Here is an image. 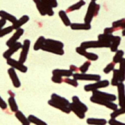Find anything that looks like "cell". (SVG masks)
Segmentation results:
<instances>
[{"instance_id": "21", "label": "cell", "mask_w": 125, "mask_h": 125, "mask_svg": "<svg viewBox=\"0 0 125 125\" xmlns=\"http://www.w3.org/2000/svg\"><path fill=\"white\" fill-rule=\"evenodd\" d=\"M0 18L1 19L5 20L6 21H8L9 22H10L12 24L15 23L16 22V21L18 20L15 16H14L13 15H12L4 10H0Z\"/></svg>"}, {"instance_id": "20", "label": "cell", "mask_w": 125, "mask_h": 125, "mask_svg": "<svg viewBox=\"0 0 125 125\" xmlns=\"http://www.w3.org/2000/svg\"><path fill=\"white\" fill-rule=\"evenodd\" d=\"M51 99L54 100L55 102H56L58 103H60V104H62L63 105H65V106H67V107H69V105L70 104V101L68 100H67L66 98H64L63 97H61V96H59V95H58L57 94H55V93L51 94Z\"/></svg>"}, {"instance_id": "46", "label": "cell", "mask_w": 125, "mask_h": 125, "mask_svg": "<svg viewBox=\"0 0 125 125\" xmlns=\"http://www.w3.org/2000/svg\"><path fill=\"white\" fill-rule=\"evenodd\" d=\"M0 108L2 110H6L7 108V103L2 99V97L0 96Z\"/></svg>"}, {"instance_id": "42", "label": "cell", "mask_w": 125, "mask_h": 125, "mask_svg": "<svg viewBox=\"0 0 125 125\" xmlns=\"http://www.w3.org/2000/svg\"><path fill=\"white\" fill-rule=\"evenodd\" d=\"M64 82L73 86V87H78V82L74 78H66L64 79Z\"/></svg>"}, {"instance_id": "22", "label": "cell", "mask_w": 125, "mask_h": 125, "mask_svg": "<svg viewBox=\"0 0 125 125\" xmlns=\"http://www.w3.org/2000/svg\"><path fill=\"white\" fill-rule=\"evenodd\" d=\"M15 118L21 123V125H30L31 123L28 119L21 111H18L17 112L15 113Z\"/></svg>"}, {"instance_id": "9", "label": "cell", "mask_w": 125, "mask_h": 125, "mask_svg": "<svg viewBox=\"0 0 125 125\" xmlns=\"http://www.w3.org/2000/svg\"><path fill=\"white\" fill-rule=\"evenodd\" d=\"M21 47H22V43L20 42H16L15 44L11 45L10 47L8 48V49L7 51H5L4 53H3V57L4 59H5L6 60L11 58V56L15 53H16L17 51H18L20 49H21Z\"/></svg>"}, {"instance_id": "40", "label": "cell", "mask_w": 125, "mask_h": 125, "mask_svg": "<svg viewBox=\"0 0 125 125\" xmlns=\"http://www.w3.org/2000/svg\"><path fill=\"white\" fill-rule=\"evenodd\" d=\"M90 66H91V62L86 61L79 67V71L81 72V73H86Z\"/></svg>"}, {"instance_id": "49", "label": "cell", "mask_w": 125, "mask_h": 125, "mask_svg": "<svg viewBox=\"0 0 125 125\" xmlns=\"http://www.w3.org/2000/svg\"><path fill=\"white\" fill-rule=\"evenodd\" d=\"M6 23H7V21H6L5 20L1 19V18L0 19V30H1V29H3V28H4V26H5Z\"/></svg>"}, {"instance_id": "44", "label": "cell", "mask_w": 125, "mask_h": 125, "mask_svg": "<svg viewBox=\"0 0 125 125\" xmlns=\"http://www.w3.org/2000/svg\"><path fill=\"white\" fill-rule=\"evenodd\" d=\"M108 123L110 125H125V123L121 122L118 120H116V119H111Z\"/></svg>"}, {"instance_id": "33", "label": "cell", "mask_w": 125, "mask_h": 125, "mask_svg": "<svg viewBox=\"0 0 125 125\" xmlns=\"http://www.w3.org/2000/svg\"><path fill=\"white\" fill-rule=\"evenodd\" d=\"M8 105L12 112L15 113L18 111V106L15 99V97H9L8 98Z\"/></svg>"}, {"instance_id": "5", "label": "cell", "mask_w": 125, "mask_h": 125, "mask_svg": "<svg viewBox=\"0 0 125 125\" xmlns=\"http://www.w3.org/2000/svg\"><path fill=\"white\" fill-rule=\"evenodd\" d=\"M30 45H31V41L28 39H26L22 44L21 51L19 59H18V61L21 62L22 64H24L27 59L29 49H30Z\"/></svg>"}, {"instance_id": "7", "label": "cell", "mask_w": 125, "mask_h": 125, "mask_svg": "<svg viewBox=\"0 0 125 125\" xmlns=\"http://www.w3.org/2000/svg\"><path fill=\"white\" fill-rule=\"evenodd\" d=\"M81 47L87 50L89 48H108V46L100 40H92L83 42L81 44Z\"/></svg>"}, {"instance_id": "23", "label": "cell", "mask_w": 125, "mask_h": 125, "mask_svg": "<svg viewBox=\"0 0 125 125\" xmlns=\"http://www.w3.org/2000/svg\"><path fill=\"white\" fill-rule=\"evenodd\" d=\"M70 28L73 30H89L91 29L92 26L91 24L89 23H71Z\"/></svg>"}, {"instance_id": "43", "label": "cell", "mask_w": 125, "mask_h": 125, "mask_svg": "<svg viewBox=\"0 0 125 125\" xmlns=\"http://www.w3.org/2000/svg\"><path fill=\"white\" fill-rule=\"evenodd\" d=\"M51 81L55 83H62V82H64V79L62 78V77H59V76H57V75H53L51 77Z\"/></svg>"}, {"instance_id": "11", "label": "cell", "mask_w": 125, "mask_h": 125, "mask_svg": "<svg viewBox=\"0 0 125 125\" xmlns=\"http://www.w3.org/2000/svg\"><path fill=\"white\" fill-rule=\"evenodd\" d=\"M24 33V29L21 28V29H18L15 31V32L12 34V36L6 42V45L9 48L10 47L11 45L15 44L16 42H18V40L21 37V36Z\"/></svg>"}, {"instance_id": "47", "label": "cell", "mask_w": 125, "mask_h": 125, "mask_svg": "<svg viewBox=\"0 0 125 125\" xmlns=\"http://www.w3.org/2000/svg\"><path fill=\"white\" fill-rule=\"evenodd\" d=\"M70 70L73 73H78V71H79V68L77 67L75 65H73V64H72V65L70 66Z\"/></svg>"}, {"instance_id": "12", "label": "cell", "mask_w": 125, "mask_h": 125, "mask_svg": "<svg viewBox=\"0 0 125 125\" xmlns=\"http://www.w3.org/2000/svg\"><path fill=\"white\" fill-rule=\"evenodd\" d=\"M7 73L9 75V77L12 81V83L13 85V86L15 88H20L21 86V81L15 72V70H14L13 68L10 67L7 70Z\"/></svg>"}, {"instance_id": "17", "label": "cell", "mask_w": 125, "mask_h": 125, "mask_svg": "<svg viewBox=\"0 0 125 125\" xmlns=\"http://www.w3.org/2000/svg\"><path fill=\"white\" fill-rule=\"evenodd\" d=\"M98 40L101 41L104 44H105L108 48L111 47V42L114 38V36L113 34H100L98 35Z\"/></svg>"}, {"instance_id": "1", "label": "cell", "mask_w": 125, "mask_h": 125, "mask_svg": "<svg viewBox=\"0 0 125 125\" xmlns=\"http://www.w3.org/2000/svg\"><path fill=\"white\" fill-rule=\"evenodd\" d=\"M100 9V4H97L96 1H92L89 4L87 12H86V14L84 18V23L91 24V22L92 21L94 17H95L98 15Z\"/></svg>"}, {"instance_id": "45", "label": "cell", "mask_w": 125, "mask_h": 125, "mask_svg": "<svg viewBox=\"0 0 125 125\" xmlns=\"http://www.w3.org/2000/svg\"><path fill=\"white\" fill-rule=\"evenodd\" d=\"M116 30L113 28L112 26L111 27H107L104 29V34H112L114 31H116Z\"/></svg>"}, {"instance_id": "26", "label": "cell", "mask_w": 125, "mask_h": 125, "mask_svg": "<svg viewBox=\"0 0 125 125\" xmlns=\"http://www.w3.org/2000/svg\"><path fill=\"white\" fill-rule=\"evenodd\" d=\"M86 123L89 125H106L108 121L105 119L89 118L86 119Z\"/></svg>"}, {"instance_id": "15", "label": "cell", "mask_w": 125, "mask_h": 125, "mask_svg": "<svg viewBox=\"0 0 125 125\" xmlns=\"http://www.w3.org/2000/svg\"><path fill=\"white\" fill-rule=\"evenodd\" d=\"M48 105L50 106H51V107H53V108H54L56 109H58V110L61 111L62 112H63L64 114H69L71 112L70 110V108H69V107L65 106V105H62L60 103H58L55 102L54 100H53L51 99L48 101Z\"/></svg>"}, {"instance_id": "31", "label": "cell", "mask_w": 125, "mask_h": 125, "mask_svg": "<svg viewBox=\"0 0 125 125\" xmlns=\"http://www.w3.org/2000/svg\"><path fill=\"white\" fill-rule=\"evenodd\" d=\"M86 4V2L84 1V0H80L78 2L70 6L67 10H66V12H73V11H75V10H80L83 6H84Z\"/></svg>"}, {"instance_id": "2", "label": "cell", "mask_w": 125, "mask_h": 125, "mask_svg": "<svg viewBox=\"0 0 125 125\" xmlns=\"http://www.w3.org/2000/svg\"><path fill=\"white\" fill-rule=\"evenodd\" d=\"M110 84V82L107 80H103V81H97L94 83H90L84 86L83 89L84 91L89 92H94L97 90H100V89L108 87Z\"/></svg>"}, {"instance_id": "28", "label": "cell", "mask_w": 125, "mask_h": 125, "mask_svg": "<svg viewBox=\"0 0 125 125\" xmlns=\"http://www.w3.org/2000/svg\"><path fill=\"white\" fill-rule=\"evenodd\" d=\"M45 44L53 46V47H56L58 48H61V49L64 48V43L63 42H62L61 41H59V40H53V39H46Z\"/></svg>"}, {"instance_id": "24", "label": "cell", "mask_w": 125, "mask_h": 125, "mask_svg": "<svg viewBox=\"0 0 125 125\" xmlns=\"http://www.w3.org/2000/svg\"><path fill=\"white\" fill-rule=\"evenodd\" d=\"M72 103H74L78 108H79L82 111H83L85 114L88 111V107L83 103H82L81 101V100L79 99V97H77V96H73V97H72Z\"/></svg>"}, {"instance_id": "39", "label": "cell", "mask_w": 125, "mask_h": 125, "mask_svg": "<svg viewBox=\"0 0 125 125\" xmlns=\"http://www.w3.org/2000/svg\"><path fill=\"white\" fill-rule=\"evenodd\" d=\"M14 30L12 26H10L5 28H3L0 30V38L4 37L5 35H7L9 34H10L12 31Z\"/></svg>"}, {"instance_id": "41", "label": "cell", "mask_w": 125, "mask_h": 125, "mask_svg": "<svg viewBox=\"0 0 125 125\" xmlns=\"http://www.w3.org/2000/svg\"><path fill=\"white\" fill-rule=\"evenodd\" d=\"M115 65H116V64L114 63L113 62H111V63H109V64L104 68V70H103L104 73H105V74H109L111 72L114 71V70H115Z\"/></svg>"}, {"instance_id": "48", "label": "cell", "mask_w": 125, "mask_h": 125, "mask_svg": "<svg viewBox=\"0 0 125 125\" xmlns=\"http://www.w3.org/2000/svg\"><path fill=\"white\" fill-rule=\"evenodd\" d=\"M48 1L49 2V4H51V6L53 8H56L58 7V2L57 0H48Z\"/></svg>"}, {"instance_id": "4", "label": "cell", "mask_w": 125, "mask_h": 125, "mask_svg": "<svg viewBox=\"0 0 125 125\" xmlns=\"http://www.w3.org/2000/svg\"><path fill=\"white\" fill-rule=\"evenodd\" d=\"M90 101L92 103H94V104H97V105H103V106L108 108V109L112 110L113 111H116L118 108V105L116 104H115L114 102L105 100H103V99H100V98H98V97H94V96H92L90 97Z\"/></svg>"}, {"instance_id": "50", "label": "cell", "mask_w": 125, "mask_h": 125, "mask_svg": "<svg viewBox=\"0 0 125 125\" xmlns=\"http://www.w3.org/2000/svg\"><path fill=\"white\" fill-rule=\"evenodd\" d=\"M8 94H9L10 97V96H11V97H15V94H14L12 91H10V90L8 91Z\"/></svg>"}, {"instance_id": "14", "label": "cell", "mask_w": 125, "mask_h": 125, "mask_svg": "<svg viewBox=\"0 0 125 125\" xmlns=\"http://www.w3.org/2000/svg\"><path fill=\"white\" fill-rule=\"evenodd\" d=\"M118 90V99L119 105L120 107H122L125 100V85L123 83H119L117 86Z\"/></svg>"}, {"instance_id": "6", "label": "cell", "mask_w": 125, "mask_h": 125, "mask_svg": "<svg viewBox=\"0 0 125 125\" xmlns=\"http://www.w3.org/2000/svg\"><path fill=\"white\" fill-rule=\"evenodd\" d=\"M7 64L12 68H13L15 70H18L21 73H26L28 70V67L24 65V64H22L19 61H17L12 57L7 59Z\"/></svg>"}, {"instance_id": "13", "label": "cell", "mask_w": 125, "mask_h": 125, "mask_svg": "<svg viewBox=\"0 0 125 125\" xmlns=\"http://www.w3.org/2000/svg\"><path fill=\"white\" fill-rule=\"evenodd\" d=\"M41 50L43 51L51 53H53V54H56V55H59V56H62V55L64 54V49L58 48L53 47V46H51V45H45V44L42 47Z\"/></svg>"}, {"instance_id": "35", "label": "cell", "mask_w": 125, "mask_h": 125, "mask_svg": "<svg viewBox=\"0 0 125 125\" xmlns=\"http://www.w3.org/2000/svg\"><path fill=\"white\" fill-rule=\"evenodd\" d=\"M112 27L114 28L116 31L119 29H124L125 28V18H122L118 21H116L112 23Z\"/></svg>"}, {"instance_id": "29", "label": "cell", "mask_w": 125, "mask_h": 125, "mask_svg": "<svg viewBox=\"0 0 125 125\" xmlns=\"http://www.w3.org/2000/svg\"><path fill=\"white\" fill-rule=\"evenodd\" d=\"M121 40H122V38L119 36H114V40L111 42V47H110L111 52L116 53L118 51V47L121 43Z\"/></svg>"}, {"instance_id": "52", "label": "cell", "mask_w": 125, "mask_h": 125, "mask_svg": "<svg viewBox=\"0 0 125 125\" xmlns=\"http://www.w3.org/2000/svg\"><path fill=\"white\" fill-rule=\"evenodd\" d=\"M39 1H40V0H33V1H34V2L35 4H36L37 2H38Z\"/></svg>"}, {"instance_id": "18", "label": "cell", "mask_w": 125, "mask_h": 125, "mask_svg": "<svg viewBox=\"0 0 125 125\" xmlns=\"http://www.w3.org/2000/svg\"><path fill=\"white\" fill-rule=\"evenodd\" d=\"M69 108L71 112H73L76 116H78L80 119H83L86 116L85 115V113L83 111H82L79 108H78L74 103H70V105H69Z\"/></svg>"}, {"instance_id": "27", "label": "cell", "mask_w": 125, "mask_h": 125, "mask_svg": "<svg viewBox=\"0 0 125 125\" xmlns=\"http://www.w3.org/2000/svg\"><path fill=\"white\" fill-rule=\"evenodd\" d=\"M119 76L120 83H123L125 81V59L119 62Z\"/></svg>"}, {"instance_id": "8", "label": "cell", "mask_w": 125, "mask_h": 125, "mask_svg": "<svg viewBox=\"0 0 125 125\" xmlns=\"http://www.w3.org/2000/svg\"><path fill=\"white\" fill-rule=\"evenodd\" d=\"M92 96L100 98V99H103V100H105L111 101V102H114V101L116 100V96L115 94H109V93L104 92H101L100 90L92 92Z\"/></svg>"}, {"instance_id": "25", "label": "cell", "mask_w": 125, "mask_h": 125, "mask_svg": "<svg viewBox=\"0 0 125 125\" xmlns=\"http://www.w3.org/2000/svg\"><path fill=\"white\" fill-rule=\"evenodd\" d=\"M41 3L46 15L48 16H53L54 15V11L53 10V8L51 6L48 0H41Z\"/></svg>"}, {"instance_id": "54", "label": "cell", "mask_w": 125, "mask_h": 125, "mask_svg": "<svg viewBox=\"0 0 125 125\" xmlns=\"http://www.w3.org/2000/svg\"><path fill=\"white\" fill-rule=\"evenodd\" d=\"M92 1H96L97 0H92Z\"/></svg>"}, {"instance_id": "38", "label": "cell", "mask_w": 125, "mask_h": 125, "mask_svg": "<svg viewBox=\"0 0 125 125\" xmlns=\"http://www.w3.org/2000/svg\"><path fill=\"white\" fill-rule=\"evenodd\" d=\"M125 114V108L120 107V108H117L116 111H114L111 114V119H116L119 116Z\"/></svg>"}, {"instance_id": "19", "label": "cell", "mask_w": 125, "mask_h": 125, "mask_svg": "<svg viewBox=\"0 0 125 125\" xmlns=\"http://www.w3.org/2000/svg\"><path fill=\"white\" fill-rule=\"evenodd\" d=\"M29 21V17L26 15H24L21 16L19 19H18L16 21V22L15 23H13L12 26L14 29L17 30L18 29H21V26L23 25H24L25 23H26Z\"/></svg>"}, {"instance_id": "37", "label": "cell", "mask_w": 125, "mask_h": 125, "mask_svg": "<svg viewBox=\"0 0 125 125\" xmlns=\"http://www.w3.org/2000/svg\"><path fill=\"white\" fill-rule=\"evenodd\" d=\"M120 83L119 81V70H114L113 71V78L111 79V85L114 86H117L118 84Z\"/></svg>"}, {"instance_id": "34", "label": "cell", "mask_w": 125, "mask_h": 125, "mask_svg": "<svg viewBox=\"0 0 125 125\" xmlns=\"http://www.w3.org/2000/svg\"><path fill=\"white\" fill-rule=\"evenodd\" d=\"M28 119L31 124H33L34 125H48L46 122H45L44 121H42V119H39L38 117L34 115H29L28 116Z\"/></svg>"}, {"instance_id": "30", "label": "cell", "mask_w": 125, "mask_h": 125, "mask_svg": "<svg viewBox=\"0 0 125 125\" xmlns=\"http://www.w3.org/2000/svg\"><path fill=\"white\" fill-rule=\"evenodd\" d=\"M59 16L61 18V20L63 22V23L64 24V26H70V25H71L72 23H71L69 17L67 16L66 11H64V10H60L59 12Z\"/></svg>"}, {"instance_id": "32", "label": "cell", "mask_w": 125, "mask_h": 125, "mask_svg": "<svg viewBox=\"0 0 125 125\" xmlns=\"http://www.w3.org/2000/svg\"><path fill=\"white\" fill-rule=\"evenodd\" d=\"M45 37L43 36H40L37 38V40H36L34 46H33V49L34 51H37L39 50H41L42 47L45 45Z\"/></svg>"}, {"instance_id": "53", "label": "cell", "mask_w": 125, "mask_h": 125, "mask_svg": "<svg viewBox=\"0 0 125 125\" xmlns=\"http://www.w3.org/2000/svg\"><path fill=\"white\" fill-rule=\"evenodd\" d=\"M123 108H125V103H124V105H123V106H122Z\"/></svg>"}, {"instance_id": "16", "label": "cell", "mask_w": 125, "mask_h": 125, "mask_svg": "<svg viewBox=\"0 0 125 125\" xmlns=\"http://www.w3.org/2000/svg\"><path fill=\"white\" fill-rule=\"evenodd\" d=\"M73 73L70 70H61V69H55L52 71L53 75H57L59 77H65V78H70L71 76H73Z\"/></svg>"}, {"instance_id": "36", "label": "cell", "mask_w": 125, "mask_h": 125, "mask_svg": "<svg viewBox=\"0 0 125 125\" xmlns=\"http://www.w3.org/2000/svg\"><path fill=\"white\" fill-rule=\"evenodd\" d=\"M124 55H125L124 51H122V50H118L116 52V54H115V56L113 58V62L115 63V64H119L122 60Z\"/></svg>"}, {"instance_id": "51", "label": "cell", "mask_w": 125, "mask_h": 125, "mask_svg": "<svg viewBox=\"0 0 125 125\" xmlns=\"http://www.w3.org/2000/svg\"><path fill=\"white\" fill-rule=\"evenodd\" d=\"M122 36H124L125 37V28L122 30Z\"/></svg>"}, {"instance_id": "10", "label": "cell", "mask_w": 125, "mask_h": 125, "mask_svg": "<svg viewBox=\"0 0 125 125\" xmlns=\"http://www.w3.org/2000/svg\"><path fill=\"white\" fill-rule=\"evenodd\" d=\"M75 51L76 52L80 54L81 56H83L84 57H86L89 61H97L98 59H99V56L98 55L94 53H91V52H88L86 49L81 48V46L80 47H77L75 48Z\"/></svg>"}, {"instance_id": "3", "label": "cell", "mask_w": 125, "mask_h": 125, "mask_svg": "<svg viewBox=\"0 0 125 125\" xmlns=\"http://www.w3.org/2000/svg\"><path fill=\"white\" fill-rule=\"evenodd\" d=\"M73 78L76 81H99L101 79L100 75L87 74V73H74Z\"/></svg>"}]
</instances>
